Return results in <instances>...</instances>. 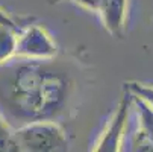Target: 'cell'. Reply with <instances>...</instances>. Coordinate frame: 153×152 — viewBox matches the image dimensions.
I'll use <instances>...</instances> for the list:
<instances>
[{
    "instance_id": "5",
    "label": "cell",
    "mask_w": 153,
    "mask_h": 152,
    "mask_svg": "<svg viewBox=\"0 0 153 152\" xmlns=\"http://www.w3.org/2000/svg\"><path fill=\"white\" fill-rule=\"evenodd\" d=\"M130 113H132V99H130V93L120 100L117 110L109 120L108 126L97 142L94 151L97 152H115L121 149V143L124 139V134L127 131V125L130 120Z\"/></svg>"
},
{
    "instance_id": "10",
    "label": "cell",
    "mask_w": 153,
    "mask_h": 152,
    "mask_svg": "<svg viewBox=\"0 0 153 152\" xmlns=\"http://www.w3.org/2000/svg\"><path fill=\"white\" fill-rule=\"evenodd\" d=\"M0 25H3V26H9V28H12V29H20V28H18V25L12 20V17H11L9 14H6L2 8H0Z\"/></svg>"
},
{
    "instance_id": "6",
    "label": "cell",
    "mask_w": 153,
    "mask_h": 152,
    "mask_svg": "<svg viewBox=\"0 0 153 152\" xmlns=\"http://www.w3.org/2000/svg\"><path fill=\"white\" fill-rule=\"evenodd\" d=\"M130 99H132V113L135 114V123L143 131V134L153 143V106L134 93H130Z\"/></svg>"
},
{
    "instance_id": "2",
    "label": "cell",
    "mask_w": 153,
    "mask_h": 152,
    "mask_svg": "<svg viewBox=\"0 0 153 152\" xmlns=\"http://www.w3.org/2000/svg\"><path fill=\"white\" fill-rule=\"evenodd\" d=\"M18 152H64L68 139L58 122L38 120L14 129Z\"/></svg>"
},
{
    "instance_id": "3",
    "label": "cell",
    "mask_w": 153,
    "mask_h": 152,
    "mask_svg": "<svg viewBox=\"0 0 153 152\" xmlns=\"http://www.w3.org/2000/svg\"><path fill=\"white\" fill-rule=\"evenodd\" d=\"M58 49L50 34L38 25H30L25 29L17 31L15 56L25 58H53Z\"/></svg>"
},
{
    "instance_id": "1",
    "label": "cell",
    "mask_w": 153,
    "mask_h": 152,
    "mask_svg": "<svg viewBox=\"0 0 153 152\" xmlns=\"http://www.w3.org/2000/svg\"><path fill=\"white\" fill-rule=\"evenodd\" d=\"M77 94L76 67L65 59L11 56L0 62V114L12 129L59 122Z\"/></svg>"
},
{
    "instance_id": "7",
    "label": "cell",
    "mask_w": 153,
    "mask_h": 152,
    "mask_svg": "<svg viewBox=\"0 0 153 152\" xmlns=\"http://www.w3.org/2000/svg\"><path fill=\"white\" fill-rule=\"evenodd\" d=\"M17 31L9 26L0 25V62H3L14 56L15 43H17Z\"/></svg>"
},
{
    "instance_id": "11",
    "label": "cell",
    "mask_w": 153,
    "mask_h": 152,
    "mask_svg": "<svg viewBox=\"0 0 153 152\" xmlns=\"http://www.w3.org/2000/svg\"><path fill=\"white\" fill-rule=\"evenodd\" d=\"M50 3H56V2H61V0H49Z\"/></svg>"
},
{
    "instance_id": "4",
    "label": "cell",
    "mask_w": 153,
    "mask_h": 152,
    "mask_svg": "<svg viewBox=\"0 0 153 152\" xmlns=\"http://www.w3.org/2000/svg\"><path fill=\"white\" fill-rule=\"evenodd\" d=\"M73 3L97 14L112 37H121L126 28L129 0H71Z\"/></svg>"
},
{
    "instance_id": "9",
    "label": "cell",
    "mask_w": 153,
    "mask_h": 152,
    "mask_svg": "<svg viewBox=\"0 0 153 152\" xmlns=\"http://www.w3.org/2000/svg\"><path fill=\"white\" fill-rule=\"evenodd\" d=\"M127 90L130 93L143 97L144 100H147L153 106V85L140 84V82H130V84H127Z\"/></svg>"
},
{
    "instance_id": "8",
    "label": "cell",
    "mask_w": 153,
    "mask_h": 152,
    "mask_svg": "<svg viewBox=\"0 0 153 152\" xmlns=\"http://www.w3.org/2000/svg\"><path fill=\"white\" fill-rule=\"evenodd\" d=\"M0 152H18L14 129L0 114Z\"/></svg>"
}]
</instances>
